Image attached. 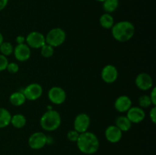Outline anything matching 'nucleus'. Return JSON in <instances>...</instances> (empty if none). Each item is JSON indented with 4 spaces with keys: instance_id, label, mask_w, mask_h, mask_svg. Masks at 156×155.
Here are the masks:
<instances>
[{
    "instance_id": "nucleus-1",
    "label": "nucleus",
    "mask_w": 156,
    "mask_h": 155,
    "mask_svg": "<svg viewBox=\"0 0 156 155\" xmlns=\"http://www.w3.org/2000/svg\"><path fill=\"white\" fill-rule=\"evenodd\" d=\"M77 146L81 152L85 154H92L99 148V141L94 133L85 132L79 135L77 140Z\"/></svg>"
},
{
    "instance_id": "nucleus-2",
    "label": "nucleus",
    "mask_w": 156,
    "mask_h": 155,
    "mask_svg": "<svg viewBox=\"0 0 156 155\" xmlns=\"http://www.w3.org/2000/svg\"><path fill=\"white\" fill-rule=\"evenodd\" d=\"M111 32L116 40L119 42H126L133 36L135 27L129 21H122L114 24L111 27Z\"/></svg>"
},
{
    "instance_id": "nucleus-3",
    "label": "nucleus",
    "mask_w": 156,
    "mask_h": 155,
    "mask_svg": "<svg viewBox=\"0 0 156 155\" xmlns=\"http://www.w3.org/2000/svg\"><path fill=\"white\" fill-rule=\"evenodd\" d=\"M41 126L44 130L51 132L57 129L61 124L60 114L56 110L49 109L41 118Z\"/></svg>"
},
{
    "instance_id": "nucleus-4",
    "label": "nucleus",
    "mask_w": 156,
    "mask_h": 155,
    "mask_svg": "<svg viewBox=\"0 0 156 155\" xmlns=\"http://www.w3.org/2000/svg\"><path fill=\"white\" fill-rule=\"evenodd\" d=\"M66 37V34L62 29L59 27L53 28L50 30L45 36L46 43L53 47L59 46L65 42Z\"/></svg>"
},
{
    "instance_id": "nucleus-5",
    "label": "nucleus",
    "mask_w": 156,
    "mask_h": 155,
    "mask_svg": "<svg viewBox=\"0 0 156 155\" xmlns=\"http://www.w3.org/2000/svg\"><path fill=\"white\" fill-rule=\"evenodd\" d=\"M48 138L43 132H34L30 136L28 139V144L30 148L38 150L44 147L47 144Z\"/></svg>"
},
{
    "instance_id": "nucleus-6",
    "label": "nucleus",
    "mask_w": 156,
    "mask_h": 155,
    "mask_svg": "<svg viewBox=\"0 0 156 155\" xmlns=\"http://www.w3.org/2000/svg\"><path fill=\"white\" fill-rule=\"evenodd\" d=\"M25 41L29 47L34 49H40L46 43L45 36L37 31L30 32L26 37Z\"/></svg>"
},
{
    "instance_id": "nucleus-7",
    "label": "nucleus",
    "mask_w": 156,
    "mask_h": 155,
    "mask_svg": "<svg viewBox=\"0 0 156 155\" xmlns=\"http://www.w3.org/2000/svg\"><path fill=\"white\" fill-rule=\"evenodd\" d=\"M22 92L25 96L26 100H36L42 95L43 88L39 84L32 83L26 87Z\"/></svg>"
},
{
    "instance_id": "nucleus-8",
    "label": "nucleus",
    "mask_w": 156,
    "mask_h": 155,
    "mask_svg": "<svg viewBox=\"0 0 156 155\" xmlns=\"http://www.w3.org/2000/svg\"><path fill=\"white\" fill-rule=\"evenodd\" d=\"M48 97L53 103L60 105L65 102L66 99V94L60 87H53L49 91Z\"/></svg>"
},
{
    "instance_id": "nucleus-9",
    "label": "nucleus",
    "mask_w": 156,
    "mask_h": 155,
    "mask_svg": "<svg viewBox=\"0 0 156 155\" xmlns=\"http://www.w3.org/2000/svg\"><path fill=\"white\" fill-rule=\"evenodd\" d=\"M91 119L86 113H80L76 117L74 121V129L79 134L88 131Z\"/></svg>"
},
{
    "instance_id": "nucleus-10",
    "label": "nucleus",
    "mask_w": 156,
    "mask_h": 155,
    "mask_svg": "<svg viewBox=\"0 0 156 155\" xmlns=\"http://www.w3.org/2000/svg\"><path fill=\"white\" fill-rule=\"evenodd\" d=\"M118 77L117 68L113 65H105L101 71V78L105 82L108 84L114 83Z\"/></svg>"
},
{
    "instance_id": "nucleus-11",
    "label": "nucleus",
    "mask_w": 156,
    "mask_h": 155,
    "mask_svg": "<svg viewBox=\"0 0 156 155\" xmlns=\"http://www.w3.org/2000/svg\"><path fill=\"white\" fill-rule=\"evenodd\" d=\"M136 85L142 91H147L152 88L153 85V80L150 74L147 73H140L136 78Z\"/></svg>"
},
{
    "instance_id": "nucleus-12",
    "label": "nucleus",
    "mask_w": 156,
    "mask_h": 155,
    "mask_svg": "<svg viewBox=\"0 0 156 155\" xmlns=\"http://www.w3.org/2000/svg\"><path fill=\"white\" fill-rule=\"evenodd\" d=\"M126 117L132 123H140L144 120L146 117V112L143 110V108L131 106L128 109Z\"/></svg>"
},
{
    "instance_id": "nucleus-13",
    "label": "nucleus",
    "mask_w": 156,
    "mask_h": 155,
    "mask_svg": "<svg viewBox=\"0 0 156 155\" xmlns=\"http://www.w3.org/2000/svg\"><path fill=\"white\" fill-rule=\"evenodd\" d=\"M14 54L16 59L20 62H25L30 57V49L27 44H18L14 49Z\"/></svg>"
},
{
    "instance_id": "nucleus-14",
    "label": "nucleus",
    "mask_w": 156,
    "mask_h": 155,
    "mask_svg": "<svg viewBox=\"0 0 156 155\" xmlns=\"http://www.w3.org/2000/svg\"><path fill=\"white\" fill-rule=\"evenodd\" d=\"M123 135V132L116 126H110L105 130L106 139L111 143H117L120 141Z\"/></svg>"
},
{
    "instance_id": "nucleus-15",
    "label": "nucleus",
    "mask_w": 156,
    "mask_h": 155,
    "mask_svg": "<svg viewBox=\"0 0 156 155\" xmlns=\"http://www.w3.org/2000/svg\"><path fill=\"white\" fill-rule=\"evenodd\" d=\"M132 106V101L127 96H120L116 100L114 103V107L118 112H127L128 109Z\"/></svg>"
},
{
    "instance_id": "nucleus-16",
    "label": "nucleus",
    "mask_w": 156,
    "mask_h": 155,
    "mask_svg": "<svg viewBox=\"0 0 156 155\" xmlns=\"http://www.w3.org/2000/svg\"><path fill=\"white\" fill-rule=\"evenodd\" d=\"M9 101L13 106H19L25 103L26 97L22 91H17L11 94Z\"/></svg>"
},
{
    "instance_id": "nucleus-17",
    "label": "nucleus",
    "mask_w": 156,
    "mask_h": 155,
    "mask_svg": "<svg viewBox=\"0 0 156 155\" xmlns=\"http://www.w3.org/2000/svg\"><path fill=\"white\" fill-rule=\"evenodd\" d=\"M116 126L121 130V132H127L131 129L132 122L129 119L124 115L119 116L116 120Z\"/></svg>"
},
{
    "instance_id": "nucleus-18",
    "label": "nucleus",
    "mask_w": 156,
    "mask_h": 155,
    "mask_svg": "<svg viewBox=\"0 0 156 155\" xmlns=\"http://www.w3.org/2000/svg\"><path fill=\"white\" fill-rule=\"evenodd\" d=\"M12 115L8 109L0 107V129L5 128L11 123Z\"/></svg>"
},
{
    "instance_id": "nucleus-19",
    "label": "nucleus",
    "mask_w": 156,
    "mask_h": 155,
    "mask_svg": "<svg viewBox=\"0 0 156 155\" xmlns=\"http://www.w3.org/2000/svg\"><path fill=\"white\" fill-rule=\"evenodd\" d=\"M99 22L101 27L105 29H111L114 24V19L109 13H105L101 16Z\"/></svg>"
},
{
    "instance_id": "nucleus-20",
    "label": "nucleus",
    "mask_w": 156,
    "mask_h": 155,
    "mask_svg": "<svg viewBox=\"0 0 156 155\" xmlns=\"http://www.w3.org/2000/svg\"><path fill=\"white\" fill-rule=\"evenodd\" d=\"M26 118L22 114H16L12 116L11 124L16 129H21L26 125Z\"/></svg>"
},
{
    "instance_id": "nucleus-21",
    "label": "nucleus",
    "mask_w": 156,
    "mask_h": 155,
    "mask_svg": "<svg viewBox=\"0 0 156 155\" xmlns=\"http://www.w3.org/2000/svg\"><path fill=\"white\" fill-rule=\"evenodd\" d=\"M119 0H105L103 2V9L106 13H111L118 8Z\"/></svg>"
},
{
    "instance_id": "nucleus-22",
    "label": "nucleus",
    "mask_w": 156,
    "mask_h": 155,
    "mask_svg": "<svg viewBox=\"0 0 156 155\" xmlns=\"http://www.w3.org/2000/svg\"><path fill=\"white\" fill-rule=\"evenodd\" d=\"M0 52L1 54L5 56H10L14 52V47L9 42H4L0 45Z\"/></svg>"
},
{
    "instance_id": "nucleus-23",
    "label": "nucleus",
    "mask_w": 156,
    "mask_h": 155,
    "mask_svg": "<svg viewBox=\"0 0 156 155\" xmlns=\"http://www.w3.org/2000/svg\"><path fill=\"white\" fill-rule=\"evenodd\" d=\"M41 55L45 58L51 57L54 53V49L49 44L45 43L41 47Z\"/></svg>"
},
{
    "instance_id": "nucleus-24",
    "label": "nucleus",
    "mask_w": 156,
    "mask_h": 155,
    "mask_svg": "<svg viewBox=\"0 0 156 155\" xmlns=\"http://www.w3.org/2000/svg\"><path fill=\"white\" fill-rule=\"evenodd\" d=\"M139 104L142 108H148L152 104L150 97L148 95H143L139 99Z\"/></svg>"
},
{
    "instance_id": "nucleus-25",
    "label": "nucleus",
    "mask_w": 156,
    "mask_h": 155,
    "mask_svg": "<svg viewBox=\"0 0 156 155\" xmlns=\"http://www.w3.org/2000/svg\"><path fill=\"white\" fill-rule=\"evenodd\" d=\"M79 135H80V134L78 132H76L74 129V130H71L68 132V134H67V138H68V139L69 140V141L75 142V141H77L78 138H79Z\"/></svg>"
},
{
    "instance_id": "nucleus-26",
    "label": "nucleus",
    "mask_w": 156,
    "mask_h": 155,
    "mask_svg": "<svg viewBox=\"0 0 156 155\" xmlns=\"http://www.w3.org/2000/svg\"><path fill=\"white\" fill-rule=\"evenodd\" d=\"M6 69L8 70L9 72L12 73V74H15L19 70V67H18V64L15 63V62H10V63L8 64Z\"/></svg>"
},
{
    "instance_id": "nucleus-27",
    "label": "nucleus",
    "mask_w": 156,
    "mask_h": 155,
    "mask_svg": "<svg viewBox=\"0 0 156 155\" xmlns=\"http://www.w3.org/2000/svg\"><path fill=\"white\" fill-rule=\"evenodd\" d=\"M8 64H9V61H8L6 56L0 54V71L5 70Z\"/></svg>"
},
{
    "instance_id": "nucleus-28",
    "label": "nucleus",
    "mask_w": 156,
    "mask_h": 155,
    "mask_svg": "<svg viewBox=\"0 0 156 155\" xmlns=\"http://www.w3.org/2000/svg\"><path fill=\"white\" fill-rule=\"evenodd\" d=\"M149 116H150V119L152 121V122L155 123L156 122V107L155 106L152 107V109L150 110V112H149Z\"/></svg>"
},
{
    "instance_id": "nucleus-29",
    "label": "nucleus",
    "mask_w": 156,
    "mask_h": 155,
    "mask_svg": "<svg viewBox=\"0 0 156 155\" xmlns=\"http://www.w3.org/2000/svg\"><path fill=\"white\" fill-rule=\"evenodd\" d=\"M149 97H150V100L151 101H152V104H153L154 106H155L156 105V88H154L153 89H152Z\"/></svg>"
},
{
    "instance_id": "nucleus-30",
    "label": "nucleus",
    "mask_w": 156,
    "mask_h": 155,
    "mask_svg": "<svg viewBox=\"0 0 156 155\" xmlns=\"http://www.w3.org/2000/svg\"><path fill=\"white\" fill-rule=\"evenodd\" d=\"M26 38L24 37L23 36H21V35H19V36H18L16 37V41L17 43H18V44H22V43H24V41H25Z\"/></svg>"
},
{
    "instance_id": "nucleus-31",
    "label": "nucleus",
    "mask_w": 156,
    "mask_h": 155,
    "mask_svg": "<svg viewBox=\"0 0 156 155\" xmlns=\"http://www.w3.org/2000/svg\"><path fill=\"white\" fill-rule=\"evenodd\" d=\"M9 0H0V11L4 9L5 6L7 5Z\"/></svg>"
},
{
    "instance_id": "nucleus-32",
    "label": "nucleus",
    "mask_w": 156,
    "mask_h": 155,
    "mask_svg": "<svg viewBox=\"0 0 156 155\" xmlns=\"http://www.w3.org/2000/svg\"><path fill=\"white\" fill-rule=\"evenodd\" d=\"M4 41V38H3V35L0 33V45L2 43V42Z\"/></svg>"
},
{
    "instance_id": "nucleus-33",
    "label": "nucleus",
    "mask_w": 156,
    "mask_h": 155,
    "mask_svg": "<svg viewBox=\"0 0 156 155\" xmlns=\"http://www.w3.org/2000/svg\"><path fill=\"white\" fill-rule=\"evenodd\" d=\"M96 1H98V2H105V0H96Z\"/></svg>"
}]
</instances>
